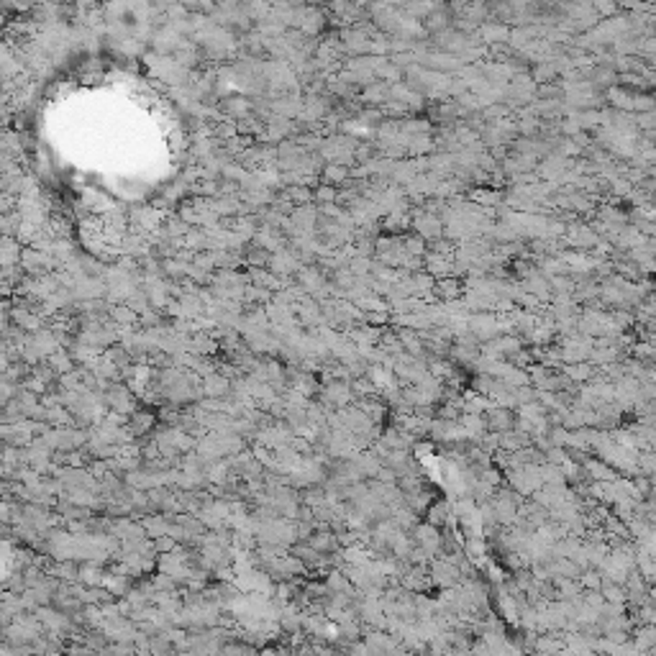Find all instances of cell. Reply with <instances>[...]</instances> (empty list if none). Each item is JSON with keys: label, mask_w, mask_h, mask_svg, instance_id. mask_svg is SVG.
<instances>
[{"label": "cell", "mask_w": 656, "mask_h": 656, "mask_svg": "<svg viewBox=\"0 0 656 656\" xmlns=\"http://www.w3.org/2000/svg\"><path fill=\"white\" fill-rule=\"evenodd\" d=\"M631 646H633L636 651H641V654H651V646H654V628L651 626L638 628Z\"/></svg>", "instance_id": "1"}]
</instances>
